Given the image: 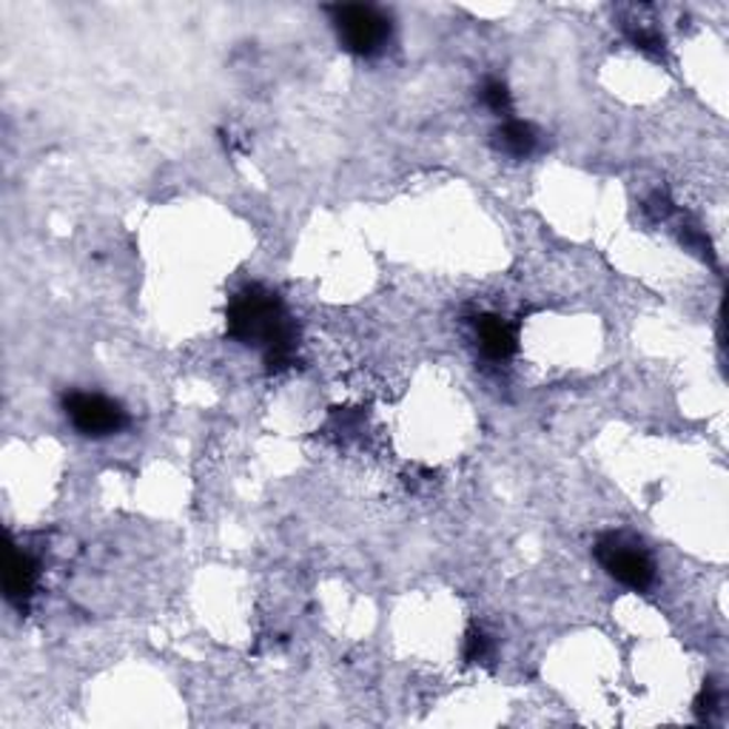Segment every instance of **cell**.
I'll return each instance as SVG.
<instances>
[{"mask_svg":"<svg viewBox=\"0 0 729 729\" xmlns=\"http://www.w3.org/2000/svg\"><path fill=\"white\" fill-rule=\"evenodd\" d=\"M595 559L608 575L630 590H647L655 581V564L638 541L622 533L601 536L595 545Z\"/></svg>","mask_w":729,"mask_h":729,"instance_id":"3957f363","label":"cell"},{"mask_svg":"<svg viewBox=\"0 0 729 729\" xmlns=\"http://www.w3.org/2000/svg\"><path fill=\"white\" fill-rule=\"evenodd\" d=\"M476 334H479V345L485 357L490 359H510L519 348L516 342V328L510 323H505L496 314H482L476 317Z\"/></svg>","mask_w":729,"mask_h":729,"instance_id":"8992f818","label":"cell"},{"mask_svg":"<svg viewBox=\"0 0 729 729\" xmlns=\"http://www.w3.org/2000/svg\"><path fill=\"white\" fill-rule=\"evenodd\" d=\"M63 411H66L68 422L92 440H103V436H115L123 427L129 425V416L117 405L115 399L101 397V393H83L72 391L63 397Z\"/></svg>","mask_w":729,"mask_h":729,"instance_id":"277c9868","label":"cell"},{"mask_svg":"<svg viewBox=\"0 0 729 729\" xmlns=\"http://www.w3.org/2000/svg\"><path fill=\"white\" fill-rule=\"evenodd\" d=\"M487 655H490V638H487L482 630L473 627L471 633H467V642H465V662L479 664V662H485Z\"/></svg>","mask_w":729,"mask_h":729,"instance_id":"9c48e42d","label":"cell"},{"mask_svg":"<svg viewBox=\"0 0 729 729\" xmlns=\"http://www.w3.org/2000/svg\"><path fill=\"white\" fill-rule=\"evenodd\" d=\"M539 146V137H536L533 126L525 120H514V117H507L501 123V129L496 131V149L505 151L507 157H514V160H525L530 157Z\"/></svg>","mask_w":729,"mask_h":729,"instance_id":"52a82bcc","label":"cell"},{"mask_svg":"<svg viewBox=\"0 0 729 729\" xmlns=\"http://www.w3.org/2000/svg\"><path fill=\"white\" fill-rule=\"evenodd\" d=\"M718 712V687L712 682H704L701 693L696 698V716L701 721H709V718Z\"/></svg>","mask_w":729,"mask_h":729,"instance_id":"30bf717a","label":"cell"},{"mask_svg":"<svg viewBox=\"0 0 729 729\" xmlns=\"http://www.w3.org/2000/svg\"><path fill=\"white\" fill-rule=\"evenodd\" d=\"M482 103H485L490 112L496 115H510V108H514V101H510V88H507L505 81L499 77H487L485 86H482Z\"/></svg>","mask_w":729,"mask_h":729,"instance_id":"ba28073f","label":"cell"},{"mask_svg":"<svg viewBox=\"0 0 729 729\" xmlns=\"http://www.w3.org/2000/svg\"><path fill=\"white\" fill-rule=\"evenodd\" d=\"M339 43L359 57H373L391 41V18L382 9L364 3H339L328 9Z\"/></svg>","mask_w":729,"mask_h":729,"instance_id":"7a4b0ae2","label":"cell"},{"mask_svg":"<svg viewBox=\"0 0 729 729\" xmlns=\"http://www.w3.org/2000/svg\"><path fill=\"white\" fill-rule=\"evenodd\" d=\"M3 584H7V599L18 608H27L29 599L34 595L38 588V561L23 550V547H9V561H7V575H3Z\"/></svg>","mask_w":729,"mask_h":729,"instance_id":"5b68a950","label":"cell"},{"mask_svg":"<svg viewBox=\"0 0 729 729\" xmlns=\"http://www.w3.org/2000/svg\"><path fill=\"white\" fill-rule=\"evenodd\" d=\"M229 334L243 345H254L268 359L271 371L285 368L294 359L297 331L285 311L283 299L263 285H249L231 299Z\"/></svg>","mask_w":729,"mask_h":729,"instance_id":"6da1fadb","label":"cell"}]
</instances>
